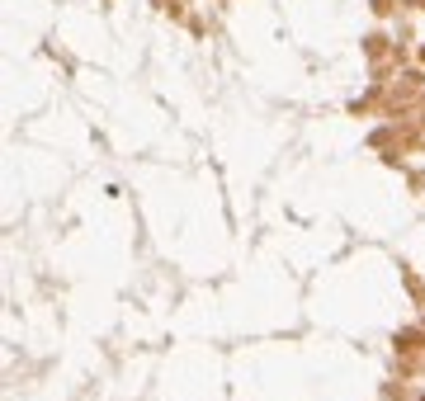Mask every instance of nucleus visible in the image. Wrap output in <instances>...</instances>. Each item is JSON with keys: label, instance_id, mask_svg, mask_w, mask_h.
I'll list each match as a JSON object with an SVG mask.
<instances>
[{"label": "nucleus", "instance_id": "obj_1", "mask_svg": "<svg viewBox=\"0 0 425 401\" xmlns=\"http://www.w3.org/2000/svg\"><path fill=\"white\" fill-rule=\"evenodd\" d=\"M421 401H425V397H421Z\"/></svg>", "mask_w": 425, "mask_h": 401}]
</instances>
